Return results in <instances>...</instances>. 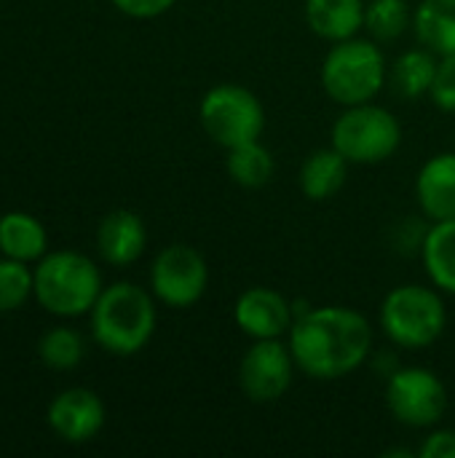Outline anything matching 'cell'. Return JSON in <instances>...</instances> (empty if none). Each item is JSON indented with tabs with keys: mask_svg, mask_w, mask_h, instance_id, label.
I'll use <instances>...</instances> for the list:
<instances>
[{
	"mask_svg": "<svg viewBox=\"0 0 455 458\" xmlns=\"http://www.w3.org/2000/svg\"><path fill=\"white\" fill-rule=\"evenodd\" d=\"M209 287V266L190 244L164 247L150 266V293L169 309L196 306Z\"/></svg>",
	"mask_w": 455,
	"mask_h": 458,
	"instance_id": "obj_9",
	"label": "cell"
},
{
	"mask_svg": "<svg viewBox=\"0 0 455 458\" xmlns=\"http://www.w3.org/2000/svg\"><path fill=\"white\" fill-rule=\"evenodd\" d=\"M448 386L429 368L408 365L386 378V408L410 429L437 427L448 413Z\"/></svg>",
	"mask_w": 455,
	"mask_h": 458,
	"instance_id": "obj_8",
	"label": "cell"
},
{
	"mask_svg": "<svg viewBox=\"0 0 455 458\" xmlns=\"http://www.w3.org/2000/svg\"><path fill=\"white\" fill-rule=\"evenodd\" d=\"M349 161L330 145V148H319L314 150L298 174L300 191L303 196H308L311 201H327L333 196H338L349 180Z\"/></svg>",
	"mask_w": 455,
	"mask_h": 458,
	"instance_id": "obj_16",
	"label": "cell"
},
{
	"mask_svg": "<svg viewBox=\"0 0 455 458\" xmlns=\"http://www.w3.org/2000/svg\"><path fill=\"white\" fill-rule=\"evenodd\" d=\"M83 354L86 344L72 327H51L38 344V357L51 370H72L83 362Z\"/></svg>",
	"mask_w": 455,
	"mask_h": 458,
	"instance_id": "obj_23",
	"label": "cell"
},
{
	"mask_svg": "<svg viewBox=\"0 0 455 458\" xmlns=\"http://www.w3.org/2000/svg\"><path fill=\"white\" fill-rule=\"evenodd\" d=\"M432 102L445 110V113H455V54L451 56H440L437 64V75L429 91Z\"/></svg>",
	"mask_w": 455,
	"mask_h": 458,
	"instance_id": "obj_25",
	"label": "cell"
},
{
	"mask_svg": "<svg viewBox=\"0 0 455 458\" xmlns=\"http://www.w3.org/2000/svg\"><path fill=\"white\" fill-rule=\"evenodd\" d=\"M413 30L418 43L437 56L455 54V0H421L413 11Z\"/></svg>",
	"mask_w": 455,
	"mask_h": 458,
	"instance_id": "obj_19",
	"label": "cell"
},
{
	"mask_svg": "<svg viewBox=\"0 0 455 458\" xmlns=\"http://www.w3.org/2000/svg\"><path fill=\"white\" fill-rule=\"evenodd\" d=\"M330 145L359 166L389 161L402 145V123L397 115L375 102L343 107L330 131Z\"/></svg>",
	"mask_w": 455,
	"mask_h": 458,
	"instance_id": "obj_6",
	"label": "cell"
},
{
	"mask_svg": "<svg viewBox=\"0 0 455 458\" xmlns=\"http://www.w3.org/2000/svg\"><path fill=\"white\" fill-rule=\"evenodd\" d=\"M416 199L429 223L455 220V153H437L421 166Z\"/></svg>",
	"mask_w": 455,
	"mask_h": 458,
	"instance_id": "obj_14",
	"label": "cell"
},
{
	"mask_svg": "<svg viewBox=\"0 0 455 458\" xmlns=\"http://www.w3.org/2000/svg\"><path fill=\"white\" fill-rule=\"evenodd\" d=\"M421 458H455V429H434L424 437L421 448H418Z\"/></svg>",
	"mask_w": 455,
	"mask_h": 458,
	"instance_id": "obj_26",
	"label": "cell"
},
{
	"mask_svg": "<svg viewBox=\"0 0 455 458\" xmlns=\"http://www.w3.org/2000/svg\"><path fill=\"white\" fill-rule=\"evenodd\" d=\"M295 370L298 365L284 338L252 341V346L244 352L239 362V386L247 394V400L268 405L290 392Z\"/></svg>",
	"mask_w": 455,
	"mask_h": 458,
	"instance_id": "obj_10",
	"label": "cell"
},
{
	"mask_svg": "<svg viewBox=\"0 0 455 458\" xmlns=\"http://www.w3.org/2000/svg\"><path fill=\"white\" fill-rule=\"evenodd\" d=\"M102 290V274L97 263L83 252L59 250L43 255L35 266V301L48 314H91Z\"/></svg>",
	"mask_w": 455,
	"mask_h": 458,
	"instance_id": "obj_4",
	"label": "cell"
},
{
	"mask_svg": "<svg viewBox=\"0 0 455 458\" xmlns=\"http://www.w3.org/2000/svg\"><path fill=\"white\" fill-rule=\"evenodd\" d=\"M198 121L215 145L231 150L263 137L265 107L257 99V94L249 91L247 86L217 83L201 97Z\"/></svg>",
	"mask_w": 455,
	"mask_h": 458,
	"instance_id": "obj_7",
	"label": "cell"
},
{
	"mask_svg": "<svg viewBox=\"0 0 455 458\" xmlns=\"http://www.w3.org/2000/svg\"><path fill=\"white\" fill-rule=\"evenodd\" d=\"M225 169H228V177L239 188L257 191V188H265L274 180L276 158L260 140H252V142H244V145L228 150Z\"/></svg>",
	"mask_w": 455,
	"mask_h": 458,
	"instance_id": "obj_21",
	"label": "cell"
},
{
	"mask_svg": "<svg viewBox=\"0 0 455 458\" xmlns=\"http://www.w3.org/2000/svg\"><path fill=\"white\" fill-rule=\"evenodd\" d=\"M418 255L432 287L455 298V220L432 223Z\"/></svg>",
	"mask_w": 455,
	"mask_h": 458,
	"instance_id": "obj_17",
	"label": "cell"
},
{
	"mask_svg": "<svg viewBox=\"0 0 455 458\" xmlns=\"http://www.w3.org/2000/svg\"><path fill=\"white\" fill-rule=\"evenodd\" d=\"M46 228L29 212H5L0 217V252L5 258L35 263L46 255Z\"/></svg>",
	"mask_w": 455,
	"mask_h": 458,
	"instance_id": "obj_18",
	"label": "cell"
},
{
	"mask_svg": "<svg viewBox=\"0 0 455 458\" xmlns=\"http://www.w3.org/2000/svg\"><path fill=\"white\" fill-rule=\"evenodd\" d=\"M437 64H440V56L429 51L426 46L410 48L394 59L389 70V83L402 99H421L432 91Z\"/></svg>",
	"mask_w": 455,
	"mask_h": 458,
	"instance_id": "obj_20",
	"label": "cell"
},
{
	"mask_svg": "<svg viewBox=\"0 0 455 458\" xmlns=\"http://www.w3.org/2000/svg\"><path fill=\"white\" fill-rule=\"evenodd\" d=\"M156 295L131 282L105 287L91 309V335L113 357H134L156 333Z\"/></svg>",
	"mask_w": 455,
	"mask_h": 458,
	"instance_id": "obj_2",
	"label": "cell"
},
{
	"mask_svg": "<svg viewBox=\"0 0 455 458\" xmlns=\"http://www.w3.org/2000/svg\"><path fill=\"white\" fill-rule=\"evenodd\" d=\"M110 3L131 19H156L169 8H174L177 0H110Z\"/></svg>",
	"mask_w": 455,
	"mask_h": 458,
	"instance_id": "obj_27",
	"label": "cell"
},
{
	"mask_svg": "<svg viewBox=\"0 0 455 458\" xmlns=\"http://www.w3.org/2000/svg\"><path fill=\"white\" fill-rule=\"evenodd\" d=\"M145 247H147V228L137 212L115 209L102 217L97 228V250L107 266L126 268L142 258Z\"/></svg>",
	"mask_w": 455,
	"mask_h": 458,
	"instance_id": "obj_13",
	"label": "cell"
},
{
	"mask_svg": "<svg viewBox=\"0 0 455 458\" xmlns=\"http://www.w3.org/2000/svg\"><path fill=\"white\" fill-rule=\"evenodd\" d=\"M413 11L408 0H370L365 13V30L373 40H400L413 27Z\"/></svg>",
	"mask_w": 455,
	"mask_h": 458,
	"instance_id": "obj_22",
	"label": "cell"
},
{
	"mask_svg": "<svg viewBox=\"0 0 455 458\" xmlns=\"http://www.w3.org/2000/svg\"><path fill=\"white\" fill-rule=\"evenodd\" d=\"M389 83V64L381 46L370 38H349L333 43L322 62V89L324 94L343 105L375 102V97Z\"/></svg>",
	"mask_w": 455,
	"mask_h": 458,
	"instance_id": "obj_3",
	"label": "cell"
},
{
	"mask_svg": "<svg viewBox=\"0 0 455 458\" xmlns=\"http://www.w3.org/2000/svg\"><path fill=\"white\" fill-rule=\"evenodd\" d=\"M46 419L51 432L64 443H88L105 427V403L97 392L72 386L51 400Z\"/></svg>",
	"mask_w": 455,
	"mask_h": 458,
	"instance_id": "obj_12",
	"label": "cell"
},
{
	"mask_svg": "<svg viewBox=\"0 0 455 458\" xmlns=\"http://www.w3.org/2000/svg\"><path fill=\"white\" fill-rule=\"evenodd\" d=\"M35 295V271L13 258H0V314L16 311Z\"/></svg>",
	"mask_w": 455,
	"mask_h": 458,
	"instance_id": "obj_24",
	"label": "cell"
},
{
	"mask_svg": "<svg viewBox=\"0 0 455 458\" xmlns=\"http://www.w3.org/2000/svg\"><path fill=\"white\" fill-rule=\"evenodd\" d=\"M378 325L394 346L421 352L442 338L448 327V309L437 287L400 284L383 298Z\"/></svg>",
	"mask_w": 455,
	"mask_h": 458,
	"instance_id": "obj_5",
	"label": "cell"
},
{
	"mask_svg": "<svg viewBox=\"0 0 455 458\" xmlns=\"http://www.w3.org/2000/svg\"><path fill=\"white\" fill-rule=\"evenodd\" d=\"M236 327L252 341L287 338L295 322L292 303L274 287H249L233 306Z\"/></svg>",
	"mask_w": 455,
	"mask_h": 458,
	"instance_id": "obj_11",
	"label": "cell"
},
{
	"mask_svg": "<svg viewBox=\"0 0 455 458\" xmlns=\"http://www.w3.org/2000/svg\"><path fill=\"white\" fill-rule=\"evenodd\" d=\"M306 24L322 40L338 43L357 38L365 30V0H306Z\"/></svg>",
	"mask_w": 455,
	"mask_h": 458,
	"instance_id": "obj_15",
	"label": "cell"
},
{
	"mask_svg": "<svg viewBox=\"0 0 455 458\" xmlns=\"http://www.w3.org/2000/svg\"><path fill=\"white\" fill-rule=\"evenodd\" d=\"M295 322L287 335L298 370L314 381H338L357 373L373 354V325L346 306L292 303Z\"/></svg>",
	"mask_w": 455,
	"mask_h": 458,
	"instance_id": "obj_1",
	"label": "cell"
}]
</instances>
